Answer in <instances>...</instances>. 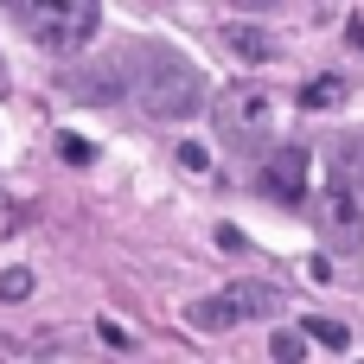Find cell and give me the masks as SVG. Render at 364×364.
Returning a JSON list of instances; mask_svg holds the SVG:
<instances>
[{
    "instance_id": "1",
    "label": "cell",
    "mask_w": 364,
    "mask_h": 364,
    "mask_svg": "<svg viewBox=\"0 0 364 364\" xmlns=\"http://www.w3.org/2000/svg\"><path fill=\"white\" fill-rule=\"evenodd\" d=\"M134 102H141L154 122H179V115H192V109L205 102V90H198V70H192L186 58L147 51L141 70H134Z\"/></svg>"
},
{
    "instance_id": "2",
    "label": "cell",
    "mask_w": 364,
    "mask_h": 364,
    "mask_svg": "<svg viewBox=\"0 0 364 364\" xmlns=\"http://www.w3.org/2000/svg\"><path fill=\"white\" fill-rule=\"evenodd\" d=\"M19 13V26L45 45V51H83L90 38H96V26H102V6L96 0H19L13 6Z\"/></svg>"
},
{
    "instance_id": "3",
    "label": "cell",
    "mask_w": 364,
    "mask_h": 364,
    "mask_svg": "<svg viewBox=\"0 0 364 364\" xmlns=\"http://www.w3.org/2000/svg\"><path fill=\"white\" fill-rule=\"evenodd\" d=\"M269 128H275V96H269L262 83H230V90L218 96V134H224L230 147H256Z\"/></svg>"
},
{
    "instance_id": "4",
    "label": "cell",
    "mask_w": 364,
    "mask_h": 364,
    "mask_svg": "<svg viewBox=\"0 0 364 364\" xmlns=\"http://www.w3.org/2000/svg\"><path fill=\"white\" fill-rule=\"evenodd\" d=\"M320 237L333 250H358L364 243V205L352 186H326L320 192Z\"/></svg>"
},
{
    "instance_id": "5",
    "label": "cell",
    "mask_w": 364,
    "mask_h": 364,
    "mask_svg": "<svg viewBox=\"0 0 364 364\" xmlns=\"http://www.w3.org/2000/svg\"><path fill=\"white\" fill-rule=\"evenodd\" d=\"M301 186H307V147H275V154L262 160V198L294 205Z\"/></svg>"
},
{
    "instance_id": "6",
    "label": "cell",
    "mask_w": 364,
    "mask_h": 364,
    "mask_svg": "<svg viewBox=\"0 0 364 364\" xmlns=\"http://www.w3.org/2000/svg\"><path fill=\"white\" fill-rule=\"evenodd\" d=\"M224 301H230L237 326H243V320H275V314H282V288H269V282H230Z\"/></svg>"
},
{
    "instance_id": "7",
    "label": "cell",
    "mask_w": 364,
    "mask_h": 364,
    "mask_svg": "<svg viewBox=\"0 0 364 364\" xmlns=\"http://www.w3.org/2000/svg\"><path fill=\"white\" fill-rule=\"evenodd\" d=\"M224 45H230L237 58H250V64H269V58H275V38H269L262 26H224Z\"/></svg>"
},
{
    "instance_id": "8",
    "label": "cell",
    "mask_w": 364,
    "mask_h": 364,
    "mask_svg": "<svg viewBox=\"0 0 364 364\" xmlns=\"http://www.w3.org/2000/svg\"><path fill=\"white\" fill-rule=\"evenodd\" d=\"M186 320H192L198 333H230V326H237V314H230V301H224V294L192 301V307H186Z\"/></svg>"
},
{
    "instance_id": "9",
    "label": "cell",
    "mask_w": 364,
    "mask_h": 364,
    "mask_svg": "<svg viewBox=\"0 0 364 364\" xmlns=\"http://www.w3.org/2000/svg\"><path fill=\"white\" fill-rule=\"evenodd\" d=\"M339 102H346V77L326 70V77H307L301 83V109H339Z\"/></svg>"
},
{
    "instance_id": "10",
    "label": "cell",
    "mask_w": 364,
    "mask_h": 364,
    "mask_svg": "<svg viewBox=\"0 0 364 364\" xmlns=\"http://www.w3.org/2000/svg\"><path fill=\"white\" fill-rule=\"evenodd\" d=\"M301 339H320L326 352H346V346H352V333H346L339 320H320V314H314V320L301 326Z\"/></svg>"
},
{
    "instance_id": "11",
    "label": "cell",
    "mask_w": 364,
    "mask_h": 364,
    "mask_svg": "<svg viewBox=\"0 0 364 364\" xmlns=\"http://www.w3.org/2000/svg\"><path fill=\"white\" fill-rule=\"evenodd\" d=\"M269 352H275V364H301L307 358V339L301 333H269Z\"/></svg>"
},
{
    "instance_id": "12",
    "label": "cell",
    "mask_w": 364,
    "mask_h": 364,
    "mask_svg": "<svg viewBox=\"0 0 364 364\" xmlns=\"http://www.w3.org/2000/svg\"><path fill=\"white\" fill-rule=\"evenodd\" d=\"M32 294V269H0V301L13 307V301H26Z\"/></svg>"
},
{
    "instance_id": "13",
    "label": "cell",
    "mask_w": 364,
    "mask_h": 364,
    "mask_svg": "<svg viewBox=\"0 0 364 364\" xmlns=\"http://www.w3.org/2000/svg\"><path fill=\"white\" fill-rule=\"evenodd\" d=\"M58 154H64L70 166H90V141H77V134H58Z\"/></svg>"
},
{
    "instance_id": "14",
    "label": "cell",
    "mask_w": 364,
    "mask_h": 364,
    "mask_svg": "<svg viewBox=\"0 0 364 364\" xmlns=\"http://www.w3.org/2000/svg\"><path fill=\"white\" fill-rule=\"evenodd\" d=\"M96 333H102V346H115V352H128V346H134V339H128V333H122V326H115V320H102V326H96Z\"/></svg>"
},
{
    "instance_id": "15",
    "label": "cell",
    "mask_w": 364,
    "mask_h": 364,
    "mask_svg": "<svg viewBox=\"0 0 364 364\" xmlns=\"http://www.w3.org/2000/svg\"><path fill=\"white\" fill-rule=\"evenodd\" d=\"M0 364H13V358H0Z\"/></svg>"
}]
</instances>
